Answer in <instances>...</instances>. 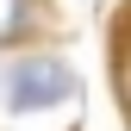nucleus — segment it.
I'll return each mask as SVG.
<instances>
[{
    "label": "nucleus",
    "instance_id": "nucleus-1",
    "mask_svg": "<svg viewBox=\"0 0 131 131\" xmlns=\"http://www.w3.org/2000/svg\"><path fill=\"white\" fill-rule=\"evenodd\" d=\"M75 94H81V81L62 56H25L6 69V106L13 112H44V106L75 100Z\"/></svg>",
    "mask_w": 131,
    "mask_h": 131
},
{
    "label": "nucleus",
    "instance_id": "nucleus-2",
    "mask_svg": "<svg viewBox=\"0 0 131 131\" xmlns=\"http://www.w3.org/2000/svg\"><path fill=\"white\" fill-rule=\"evenodd\" d=\"M75 131H81V125H75Z\"/></svg>",
    "mask_w": 131,
    "mask_h": 131
}]
</instances>
